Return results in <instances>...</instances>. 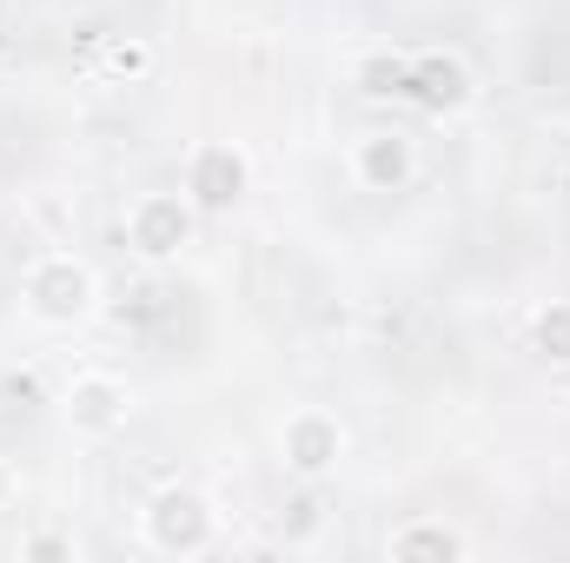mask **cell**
<instances>
[{
    "instance_id": "cell-1",
    "label": "cell",
    "mask_w": 570,
    "mask_h": 563,
    "mask_svg": "<svg viewBox=\"0 0 570 563\" xmlns=\"http://www.w3.org/2000/svg\"><path fill=\"white\" fill-rule=\"evenodd\" d=\"M20 312L40 332H80L100 312V273H94V259H80L67 246L33 253L27 273H20Z\"/></svg>"
},
{
    "instance_id": "cell-2",
    "label": "cell",
    "mask_w": 570,
    "mask_h": 563,
    "mask_svg": "<svg viewBox=\"0 0 570 563\" xmlns=\"http://www.w3.org/2000/svg\"><path fill=\"white\" fill-rule=\"evenodd\" d=\"M140 544L153 557H206L219 544V504L193 484H159L140 504Z\"/></svg>"
},
{
    "instance_id": "cell-3",
    "label": "cell",
    "mask_w": 570,
    "mask_h": 563,
    "mask_svg": "<svg viewBox=\"0 0 570 563\" xmlns=\"http://www.w3.org/2000/svg\"><path fill=\"white\" fill-rule=\"evenodd\" d=\"M199 206L186 192H134L127 206V253L140 266H179L199 239Z\"/></svg>"
},
{
    "instance_id": "cell-4",
    "label": "cell",
    "mask_w": 570,
    "mask_h": 563,
    "mask_svg": "<svg viewBox=\"0 0 570 563\" xmlns=\"http://www.w3.org/2000/svg\"><path fill=\"white\" fill-rule=\"evenodd\" d=\"M345 451H352V431H345L338 412H325V405H298V412H285L279 464L298 477V484H325V477H338Z\"/></svg>"
},
{
    "instance_id": "cell-5",
    "label": "cell",
    "mask_w": 570,
    "mask_h": 563,
    "mask_svg": "<svg viewBox=\"0 0 570 563\" xmlns=\"http://www.w3.org/2000/svg\"><path fill=\"white\" fill-rule=\"evenodd\" d=\"M179 192L199 206V219H226L246 192H253V152L239 140H199L186 152V179Z\"/></svg>"
},
{
    "instance_id": "cell-6",
    "label": "cell",
    "mask_w": 570,
    "mask_h": 563,
    "mask_svg": "<svg viewBox=\"0 0 570 563\" xmlns=\"http://www.w3.org/2000/svg\"><path fill=\"white\" fill-rule=\"evenodd\" d=\"M399 100L419 107L425 120H458V113H471L478 80H471L464 53H451V47H419V53H405V87H399Z\"/></svg>"
},
{
    "instance_id": "cell-7",
    "label": "cell",
    "mask_w": 570,
    "mask_h": 563,
    "mask_svg": "<svg viewBox=\"0 0 570 563\" xmlns=\"http://www.w3.org/2000/svg\"><path fill=\"white\" fill-rule=\"evenodd\" d=\"M60 418H67L73 437L107 444V437H120L127 418H134V392H127V378H114V372H73L67 392H60Z\"/></svg>"
},
{
    "instance_id": "cell-8",
    "label": "cell",
    "mask_w": 570,
    "mask_h": 563,
    "mask_svg": "<svg viewBox=\"0 0 570 563\" xmlns=\"http://www.w3.org/2000/svg\"><path fill=\"white\" fill-rule=\"evenodd\" d=\"M345 172H352V186L358 192H405L412 179H419V140L405 134V127H365L352 152H345Z\"/></svg>"
},
{
    "instance_id": "cell-9",
    "label": "cell",
    "mask_w": 570,
    "mask_h": 563,
    "mask_svg": "<svg viewBox=\"0 0 570 563\" xmlns=\"http://www.w3.org/2000/svg\"><path fill=\"white\" fill-rule=\"evenodd\" d=\"M385 557L392 563H464L471 557V537H464L451 517L419 511V517H405V524L385 531Z\"/></svg>"
},
{
    "instance_id": "cell-10",
    "label": "cell",
    "mask_w": 570,
    "mask_h": 563,
    "mask_svg": "<svg viewBox=\"0 0 570 563\" xmlns=\"http://www.w3.org/2000/svg\"><path fill=\"white\" fill-rule=\"evenodd\" d=\"M531 352L551 365V372H570V298H544L531 312Z\"/></svg>"
},
{
    "instance_id": "cell-11",
    "label": "cell",
    "mask_w": 570,
    "mask_h": 563,
    "mask_svg": "<svg viewBox=\"0 0 570 563\" xmlns=\"http://www.w3.org/2000/svg\"><path fill=\"white\" fill-rule=\"evenodd\" d=\"M352 80H358V93H372V100H399V87H405V53H399V47H372V53L352 67Z\"/></svg>"
},
{
    "instance_id": "cell-12",
    "label": "cell",
    "mask_w": 570,
    "mask_h": 563,
    "mask_svg": "<svg viewBox=\"0 0 570 563\" xmlns=\"http://www.w3.org/2000/svg\"><path fill=\"white\" fill-rule=\"evenodd\" d=\"M100 73L134 87V80L153 73V47H146L140 33H107V40H100Z\"/></svg>"
},
{
    "instance_id": "cell-13",
    "label": "cell",
    "mask_w": 570,
    "mask_h": 563,
    "mask_svg": "<svg viewBox=\"0 0 570 563\" xmlns=\"http://www.w3.org/2000/svg\"><path fill=\"white\" fill-rule=\"evenodd\" d=\"M325 531V504H318V484H305L292 504H285V517H279V537L285 544H312Z\"/></svg>"
},
{
    "instance_id": "cell-14",
    "label": "cell",
    "mask_w": 570,
    "mask_h": 563,
    "mask_svg": "<svg viewBox=\"0 0 570 563\" xmlns=\"http://www.w3.org/2000/svg\"><path fill=\"white\" fill-rule=\"evenodd\" d=\"M13 557L20 563H73L80 557V537H73V531H20V537H13Z\"/></svg>"
},
{
    "instance_id": "cell-15",
    "label": "cell",
    "mask_w": 570,
    "mask_h": 563,
    "mask_svg": "<svg viewBox=\"0 0 570 563\" xmlns=\"http://www.w3.org/2000/svg\"><path fill=\"white\" fill-rule=\"evenodd\" d=\"M20 504V471H13V457H0V511H13Z\"/></svg>"
}]
</instances>
